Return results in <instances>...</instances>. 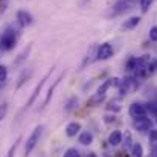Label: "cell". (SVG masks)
Here are the masks:
<instances>
[{"mask_svg": "<svg viewBox=\"0 0 157 157\" xmlns=\"http://www.w3.org/2000/svg\"><path fill=\"white\" fill-rule=\"evenodd\" d=\"M17 40H18V32L15 29H12V28H8L3 32L2 38H0L3 51H12L15 48V44H17Z\"/></svg>", "mask_w": 157, "mask_h": 157, "instance_id": "cell-1", "label": "cell"}, {"mask_svg": "<svg viewBox=\"0 0 157 157\" xmlns=\"http://www.w3.org/2000/svg\"><path fill=\"white\" fill-rule=\"evenodd\" d=\"M43 130H44V127H43V125H38V127H35V130H34L32 134L29 136V139H28V142H26V145H25V154H26V157L34 151V148H35L37 144L40 142V137H41V134H43Z\"/></svg>", "mask_w": 157, "mask_h": 157, "instance_id": "cell-2", "label": "cell"}, {"mask_svg": "<svg viewBox=\"0 0 157 157\" xmlns=\"http://www.w3.org/2000/svg\"><path fill=\"white\" fill-rule=\"evenodd\" d=\"M134 2H136V0H117V2L113 5V8H111L110 15H121V14L130 11V9L133 8Z\"/></svg>", "mask_w": 157, "mask_h": 157, "instance_id": "cell-3", "label": "cell"}, {"mask_svg": "<svg viewBox=\"0 0 157 157\" xmlns=\"http://www.w3.org/2000/svg\"><path fill=\"white\" fill-rule=\"evenodd\" d=\"M52 70H53V69H52ZM52 70H49V72H48V73H46V75L43 76V79H41V81H40V82H38L37 86H35V89H34V92H32V95H31V98L28 99V102H26V105H25V108H23V110H26V108H29L31 105H32V104H34V102H35V99L38 98V95H40V92H41V89H43V86H44V84H46V81L49 79V76H51V73H52Z\"/></svg>", "mask_w": 157, "mask_h": 157, "instance_id": "cell-4", "label": "cell"}, {"mask_svg": "<svg viewBox=\"0 0 157 157\" xmlns=\"http://www.w3.org/2000/svg\"><path fill=\"white\" fill-rule=\"evenodd\" d=\"M147 111H148V108H147L144 104H140V102H133V104L130 105L128 114H130L133 119H137V117L147 116Z\"/></svg>", "mask_w": 157, "mask_h": 157, "instance_id": "cell-5", "label": "cell"}, {"mask_svg": "<svg viewBox=\"0 0 157 157\" xmlns=\"http://www.w3.org/2000/svg\"><path fill=\"white\" fill-rule=\"evenodd\" d=\"M133 127H134L137 131H151V128H153V121H151L150 117H147V116L137 117V119H134Z\"/></svg>", "mask_w": 157, "mask_h": 157, "instance_id": "cell-6", "label": "cell"}, {"mask_svg": "<svg viewBox=\"0 0 157 157\" xmlns=\"http://www.w3.org/2000/svg\"><path fill=\"white\" fill-rule=\"evenodd\" d=\"M113 46L111 44H108V43H104V44H101L99 48H98V51H96V59H99V61H105V59H108V58H111L113 56Z\"/></svg>", "mask_w": 157, "mask_h": 157, "instance_id": "cell-7", "label": "cell"}, {"mask_svg": "<svg viewBox=\"0 0 157 157\" xmlns=\"http://www.w3.org/2000/svg\"><path fill=\"white\" fill-rule=\"evenodd\" d=\"M17 23L20 25V28H26V26L32 25V15L28 11L20 9V11H17Z\"/></svg>", "mask_w": 157, "mask_h": 157, "instance_id": "cell-8", "label": "cell"}, {"mask_svg": "<svg viewBox=\"0 0 157 157\" xmlns=\"http://www.w3.org/2000/svg\"><path fill=\"white\" fill-rule=\"evenodd\" d=\"M79 130H81V124H79V122H70V124L66 127V134H67L69 137H75V136L79 133Z\"/></svg>", "mask_w": 157, "mask_h": 157, "instance_id": "cell-9", "label": "cell"}, {"mask_svg": "<svg viewBox=\"0 0 157 157\" xmlns=\"http://www.w3.org/2000/svg\"><path fill=\"white\" fill-rule=\"evenodd\" d=\"M64 75H66V72H63V73H61V75H59V76H58V78H56L55 81H53V84H52V86H51V89H49V92H48V95H46V99H44V105H48V104H49V101L52 99L53 92H55V89H56V86L59 84V81L63 79V76H64Z\"/></svg>", "mask_w": 157, "mask_h": 157, "instance_id": "cell-10", "label": "cell"}, {"mask_svg": "<svg viewBox=\"0 0 157 157\" xmlns=\"http://www.w3.org/2000/svg\"><path fill=\"white\" fill-rule=\"evenodd\" d=\"M139 23H140V17H131V18H128V20H125V21L122 23V29H124V31L134 29Z\"/></svg>", "mask_w": 157, "mask_h": 157, "instance_id": "cell-11", "label": "cell"}, {"mask_svg": "<svg viewBox=\"0 0 157 157\" xmlns=\"http://www.w3.org/2000/svg\"><path fill=\"white\" fill-rule=\"evenodd\" d=\"M122 133L121 131H111L110 133V136H108V144L110 145H113V147H116V145H119L121 142H122Z\"/></svg>", "mask_w": 157, "mask_h": 157, "instance_id": "cell-12", "label": "cell"}, {"mask_svg": "<svg viewBox=\"0 0 157 157\" xmlns=\"http://www.w3.org/2000/svg\"><path fill=\"white\" fill-rule=\"evenodd\" d=\"M78 142H79L81 145H90V144L93 142V134H92V133H89V131H84V133H81V134H79Z\"/></svg>", "mask_w": 157, "mask_h": 157, "instance_id": "cell-13", "label": "cell"}, {"mask_svg": "<svg viewBox=\"0 0 157 157\" xmlns=\"http://www.w3.org/2000/svg\"><path fill=\"white\" fill-rule=\"evenodd\" d=\"M130 151H131V157H144V147L140 144H133Z\"/></svg>", "mask_w": 157, "mask_h": 157, "instance_id": "cell-14", "label": "cell"}, {"mask_svg": "<svg viewBox=\"0 0 157 157\" xmlns=\"http://www.w3.org/2000/svg\"><path fill=\"white\" fill-rule=\"evenodd\" d=\"M105 95H99V93H96V95H93L90 99H89V102L87 105H90V107H95V105H99L102 101H104Z\"/></svg>", "mask_w": 157, "mask_h": 157, "instance_id": "cell-15", "label": "cell"}, {"mask_svg": "<svg viewBox=\"0 0 157 157\" xmlns=\"http://www.w3.org/2000/svg\"><path fill=\"white\" fill-rule=\"evenodd\" d=\"M121 101L119 99H111L108 105H107V110H110V111H113V113H116V111H121Z\"/></svg>", "mask_w": 157, "mask_h": 157, "instance_id": "cell-16", "label": "cell"}, {"mask_svg": "<svg viewBox=\"0 0 157 157\" xmlns=\"http://www.w3.org/2000/svg\"><path fill=\"white\" fill-rule=\"evenodd\" d=\"M111 87V79H107V81H104L101 86H99V89H98V92L96 93H99V95H105L107 93V90Z\"/></svg>", "mask_w": 157, "mask_h": 157, "instance_id": "cell-17", "label": "cell"}, {"mask_svg": "<svg viewBox=\"0 0 157 157\" xmlns=\"http://www.w3.org/2000/svg\"><path fill=\"white\" fill-rule=\"evenodd\" d=\"M76 105H78V98L76 96H72L67 101V104H66V111H72L73 108H76Z\"/></svg>", "mask_w": 157, "mask_h": 157, "instance_id": "cell-18", "label": "cell"}, {"mask_svg": "<svg viewBox=\"0 0 157 157\" xmlns=\"http://www.w3.org/2000/svg\"><path fill=\"white\" fill-rule=\"evenodd\" d=\"M153 2H154V0H139V5H140L142 12H148V9H150V6L153 5Z\"/></svg>", "mask_w": 157, "mask_h": 157, "instance_id": "cell-19", "label": "cell"}, {"mask_svg": "<svg viewBox=\"0 0 157 157\" xmlns=\"http://www.w3.org/2000/svg\"><path fill=\"white\" fill-rule=\"evenodd\" d=\"M136 61H137V56H131V58L127 61V64H125V70L133 72V69H134V66H136Z\"/></svg>", "mask_w": 157, "mask_h": 157, "instance_id": "cell-20", "label": "cell"}, {"mask_svg": "<svg viewBox=\"0 0 157 157\" xmlns=\"http://www.w3.org/2000/svg\"><path fill=\"white\" fill-rule=\"evenodd\" d=\"M29 51H31V46H28V48H26V49H25L23 52L18 55V58L15 59V64H20L21 61H25V59H26V56L29 55Z\"/></svg>", "mask_w": 157, "mask_h": 157, "instance_id": "cell-21", "label": "cell"}, {"mask_svg": "<svg viewBox=\"0 0 157 157\" xmlns=\"http://www.w3.org/2000/svg\"><path fill=\"white\" fill-rule=\"evenodd\" d=\"M6 78H8V67L3 66V64H0V84L5 82Z\"/></svg>", "mask_w": 157, "mask_h": 157, "instance_id": "cell-22", "label": "cell"}, {"mask_svg": "<svg viewBox=\"0 0 157 157\" xmlns=\"http://www.w3.org/2000/svg\"><path fill=\"white\" fill-rule=\"evenodd\" d=\"M150 142L153 145V148H157V130H151L150 131Z\"/></svg>", "mask_w": 157, "mask_h": 157, "instance_id": "cell-23", "label": "cell"}, {"mask_svg": "<svg viewBox=\"0 0 157 157\" xmlns=\"http://www.w3.org/2000/svg\"><path fill=\"white\" fill-rule=\"evenodd\" d=\"M63 157H81V156H79V151H78L76 148H69V150L64 153Z\"/></svg>", "mask_w": 157, "mask_h": 157, "instance_id": "cell-24", "label": "cell"}, {"mask_svg": "<svg viewBox=\"0 0 157 157\" xmlns=\"http://www.w3.org/2000/svg\"><path fill=\"white\" fill-rule=\"evenodd\" d=\"M6 113H8V102H3V104H0V122L3 121Z\"/></svg>", "mask_w": 157, "mask_h": 157, "instance_id": "cell-25", "label": "cell"}, {"mask_svg": "<svg viewBox=\"0 0 157 157\" xmlns=\"http://www.w3.org/2000/svg\"><path fill=\"white\" fill-rule=\"evenodd\" d=\"M31 73H32V72H29V73H28V72H25V73H23V76L20 78V81H18V84H17V89H20V87H21V86L26 82V79L31 76Z\"/></svg>", "mask_w": 157, "mask_h": 157, "instance_id": "cell-26", "label": "cell"}, {"mask_svg": "<svg viewBox=\"0 0 157 157\" xmlns=\"http://www.w3.org/2000/svg\"><path fill=\"white\" fill-rule=\"evenodd\" d=\"M8 6H9V0H0V15L6 12Z\"/></svg>", "mask_w": 157, "mask_h": 157, "instance_id": "cell-27", "label": "cell"}, {"mask_svg": "<svg viewBox=\"0 0 157 157\" xmlns=\"http://www.w3.org/2000/svg\"><path fill=\"white\" fill-rule=\"evenodd\" d=\"M150 40L151 41H157V26H153L150 29Z\"/></svg>", "mask_w": 157, "mask_h": 157, "instance_id": "cell-28", "label": "cell"}, {"mask_svg": "<svg viewBox=\"0 0 157 157\" xmlns=\"http://www.w3.org/2000/svg\"><path fill=\"white\" fill-rule=\"evenodd\" d=\"M131 147H133V145H131V134L127 131V133H125V148H130V150H131Z\"/></svg>", "mask_w": 157, "mask_h": 157, "instance_id": "cell-29", "label": "cell"}, {"mask_svg": "<svg viewBox=\"0 0 157 157\" xmlns=\"http://www.w3.org/2000/svg\"><path fill=\"white\" fill-rule=\"evenodd\" d=\"M18 140H20V137L17 139V142H18ZM17 142H15V144H14V145H12V147L9 148V151H8V154H6V157H12V156H14V153H15V150H17V145H18Z\"/></svg>", "mask_w": 157, "mask_h": 157, "instance_id": "cell-30", "label": "cell"}, {"mask_svg": "<svg viewBox=\"0 0 157 157\" xmlns=\"http://www.w3.org/2000/svg\"><path fill=\"white\" fill-rule=\"evenodd\" d=\"M107 124H110V122H114V116H105V119H104Z\"/></svg>", "mask_w": 157, "mask_h": 157, "instance_id": "cell-31", "label": "cell"}, {"mask_svg": "<svg viewBox=\"0 0 157 157\" xmlns=\"http://www.w3.org/2000/svg\"><path fill=\"white\" fill-rule=\"evenodd\" d=\"M154 63V67H156V70H157V61H153Z\"/></svg>", "mask_w": 157, "mask_h": 157, "instance_id": "cell-32", "label": "cell"}, {"mask_svg": "<svg viewBox=\"0 0 157 157\" xmlns=\"http://www.w3.org/2000/svg\"><path fill=\"white\" fill-rule=\"evenodd\" d=\"M2 51H3V48H2V41H0V53H2Z\"/></svg>", "mask_w": 157, "mask_h": 157, "instance_id": "cell-33", "label": "cell"}, {"mask_svg": "<svg viewBox=\"0 0 157 157\" xmlns=\"http://www.w3.org/2000/svg\"><path fill=\"white\" fill-rule=\"evenodd\" d=\"M156 150H157V148H156Z\"/></svg>", "mask_w": 157, "mask_h": 157, "instance_id": "cell-34", "label": "cell"}]
</instances>
